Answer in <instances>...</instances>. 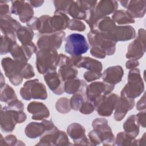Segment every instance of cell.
Listing matches in <instances>:
<instances>
[{
    "label": "cell",
    "instance_id": "1",
    "mask_svg": "<svg viewBox=\"0 0 146 146\" xmlns=\"http://www.w3.org/2000/svg\"><path fill=\"white\" fill-rule=\"evenodd\" d=\"M38 70L40 74L55 71L56 65L58 64L57 52L54 49L43 48L36 54Z\"/></svg>",
    "mask_w": 146,
    "mask_h": 146
},
{
    "label": "cell",
    "instance_id": "2",
    "mask_svg": "<svg viewBox=\"0 0 146 146\" xmlns=\"http://www.w3.org/2000/svg\"><path fill=\"white\" fill-rule=\"evenodd\" d=\"M89 46L84 35L74 33L66 38L65 51L73 56H79L86 52Z\"/></svg>",
    "mask_w": 146,
    "mask_h": 146
},
{
    "label": "cell",
    "instance_id": "3",
    "mask_svg": "<svg viewBox=\"0 0 146 146\" xmlns=\"http://www.w3.org/2000/svg\"><path fill=\"white\" fill-rule=\"evenodd\" d=\"M22 98L26 100L33 99H45L47 98L46 89L44 86L39 83L38 79L26 82L21 90Z\"/></svg>",
    "mask_w": 146,
    "mask_h": 146
},
{
    "label": "cell",
    "instance_id": "4",
    "mask_svg": "<svg viewBox=\"0 0 146 146\" xmlns=\"http://www.w3.org/2000/svg\"><path fill=\"white\" fill-rule=\"evenodd\" d=\"M2 65L6 76L9 77L11 83L18 85L21 83L22 74L21 70L22 64L20 61H13L9 58H3Z\"/></svg>",
    "mask_w": 146,
    "mask_h": 146
},
{
    "label": "cell",
    "instance_id": "5",
    "mask_svg": "<svg viewBox=\"0 0 146 146\" xmlns=\"http://www.w3.org/2000/svg\"><path fill=\"white\" fill-rule=\"evenodd\" d=\"M117 7V2L113 1H100L88 13L86 22L92 20L94 18L110 14Z\"/></svg>",
    "mask_w": 146,
    "mask_h": 146
},
{
    "label": "cell",
    "instance_id": "6",
    "mask_svg": "<svg viewBox=\"0 0 146 146\" xmlns=\"http://www.w3.org/2000/svg\"><path fill=\"white\" fill-rule=\"evenodd\" d=\"M113 87V85L107 84L100 82H95L88 86L86 94L89 100L91 102L96 100V102L99 99L103 96L104 94L106 95L110 92Z\"/></svg>",
    "mask_w": 146,
    "mask_h": 146
},
{
    "label": "cell",
    "instance_id": "7",
    "mask_svg": "<svg viewBox=\"0 0 146 146\" xmlns=\"http://www.w3.org/2000/svg\"><path fill=\"white\" fill-rule=\"evenodd\" d=\"M65 33L56 32L50 35H45L40 37L38 41V45L40 48L54 49L60 47Z\"/></svg>",
    "mask_w": 146,
    "mask_h": 146
},
{
    "label": "cell",
    "instance_id": "8",
    "mask_svg": "<svg viewBox=\"0 0 146 146\" xmlns=\"http://www.w3.org/2000/svg\"><path fill=\"white\" fill-rule=\"evenodd\" d=\"M120 3L127 9V12L132 17H141L144 15L145 1H120Z\"/></svg>",
    "mask_w": 146,
    "mask_h": 146
},
{
    "label": "cell",
    "instance_id": "9",
    "mask_svg": "<svg viewBox=\"0 0 146 146\" xmlns=\"http://www.w3.org/2000/svg\"><path fill=\"white\" fill-rule=\"evenodd\" d=\"M44 80L53 92L56 94H62L64 92L63 80L59 74H56L55 71L47 72L44 76Z\"/></svg>",
    "mask_w": 146,
    "mask_h": 146
},
{
    "label": "cell",
    "instance_id": "10",
    "mask_svg": "<svg viewBox=\"0 0 146 146\" xmlns=\"http://www.w3.org/2000/svg\"><path fill=\"white\" fill-rule=\"evenodd\" d=\"M1 31L7 35H14V32L18 31L21 27V25L9 15L1 17Z\"/></svg>",
    "mask_w": 146,
    "mask_h": 146
},
{
    "label": "cell",
    "instance_id": "11",
    "mask_svg": "<svg viewBox=\"0 0 146 146\" xmlns=\"http://www.w3.org/2000/svg\"><path fill=\"white\" fill-rule=\"evenodd\" d=\"M123 75V71L120 66H115L108 68L104 71L103 79L107 83L112 84L119 83Z\"/></svg>",
    "mask_w": 146,
    "mask_h": 146
},
{
    "label": "cell",
    "instance_id": "12",
    "mask_svg": "<svg viewBox=\"0 0 146 146\" xmlns=\"http://www.w3.org/2000/svg\"><path fill=\"white\" fill-rule=\"evenodd\" d=\"M44 104L39 102H32L28 106V111L33 113L32 118L35 120H40L43 117H47L49 116V112L46 107L39 110Z\"/></svg>",
    "mask_w": 146,
    "mask_h": 146
},
{
    "label": "cell",
    "instance_id": "13",
    "mask_svg": "<svg viewBox=\"0 0 146 146\" xmlns=\"http://www.w3.org/2000/svg\"><path fill=\"white\" fill-rule=\"evenodd\" d=\"M17 35L21 43L29 44V43H31L30 42L33 39L34 33L30 28L23 26L17 31Z\"/></svg>",
    "mask_w": 146,
    "mask_h": 146
},
{
    "label": "cell",
    "instance_id": "14",
    "mask_svg": "<svg viewBox=\"0 0 146 146\" xmlns=\"http://www.w3.org/2000/svg\"><path fill=\"white\" fill-rule=\"evenodd\" d=\"M112 18L119 24L133 23L135 22L133 18L125 10L116 11L113 15Z\"/></svg>",
    "mask_w": 146,
    "mask_h": 146
},
{
    "label": "cell",
    "instance_id": "15",
    "mask_svg": "<svg viewBox=\"0 0 146 146\" xmlns=\"http://www.w3.org/2000/svg\"><path fill=\"white\" fill-rule=\"evenodd\" d=\"M34 11L31 5L29 2H25L19 14L20 20L22 22H26L30 18H32Z\"/></svg>",
    "mask_w": 146,
    "mask_h": 146
},
{
    "label": "cell",
    "instance_id": "16",
    "mask_svg": "<svg viewBox=\"0 0 146 146\" xmlns=\"http://www.w3.org/2000/svg\"><path fill=\"white\" fill-rule=\"evenodd\" d=\"M84 81L76 79L74 81L66 82L65 83V91L68 94H73L81 90V86Z\"/></svg>",
    "mask_w": 146,
    "mask_h": 146
},
{
    "label": "cell",
    "instance_id": "17",
    "mask_svg": "<svg viewBox=\"0 0 146 146\" xmlns=\"http://www.w3.org/2000/svg\"><path fill=\"white\" fill-rule=\"evenodd\" d=\"M59 73L61 74V78L63 80L68 79H72L76 77L78 74V71L75 69L68 68L65 66H62L59 70Z\"/></svg>",
    "mask_w": 146,
    "mask_h": 146
},
{
    "label": "cell",
    "instance_id": "18",
    "mask_svg": "<svg viewBox=\"0 0 146 146\" xmlns=\"http://www.w3.org/2000/svg\"><path fill=\"white\" fill-rule=\"evenodd\" d=\"M8 95L11 96V97L16 99V95L14 92V91L8 85L6 84V87H4V90H1V101L4 102H7L10 100L9 96Z\"/></svg>",
    "mask_w": 146,
    "mask_h": 146
},
{
    "label": "cell",
    "instance_id": "19",
    "mask_svg": "<svg viewBox=\"0 0 146 146\" xmlns=\"http://www.w3.org/2000/svg\"><path fill=\"white\" fill-rule=\"evenodd\" d=\"M82 96L80 95H75L71 98V105L72 108L75 110H80V104L83 103V98Z\"/></svg>",
    "mask_w": 146,
    "mask_h": 146
},
{
    "label": "cell",
    "instance_id": "20",
    "mask_svg": "<svg viewBox=\"0 0 146 146\" xmlns=\"http://www.w3.org/2000/svg\"><path fill=\"white\" fill-rule=\"evenodd\" d=\"M68 27L70 29L74 30L83 31L85 29V25L82 22L75 19L70 21Z\"/></svg>",
    "mask_w": 146,
    "mask_h": 146
},
{
    "label": "cell",
    "instance_id": "21",
    "mask_svg": "<svg viewBox=\"0 0 146 146\" xmlns=\"http://www.w3.org/2000/svg\"><path fill=\"white\" fill-rule=\"evenodd\" d=\"M101 76V74H100V72H85L84 75V78L87 81H91L95 79H99Z\"/></svg>",
    "mask_w": 146,
    "mask_h": 146
},
{
    "label": "cell",
    "instance_id": "22",
    "mask_svg": "<svg viewBox=\"0 0 146 146\" xmlns=\"http://www.w3.org/2000/svg\"><path fill=\"white\" fill-rule=\"evenodd\" d=\"M1 17L10 15L9 7L5 1H1Z\"/></svg>",
    "mask_w": 146,
    "mask_h": 146
},
{
    "label": "cell",
    "instance_id": "23",
    "mask_svg": "<svg viewBox=\"0 0 146 146\" xmlns=\"http://www.w3.org/2000/svg\"><path fill=\"white\" fill-rule=\"evenodd\" d=\"M28 2L31 5V6L34 7H39L44 3L43 1H30Z\"/></svg>",
    "mask_w": 146,
    "mask_h": 146
}]
</instances>
